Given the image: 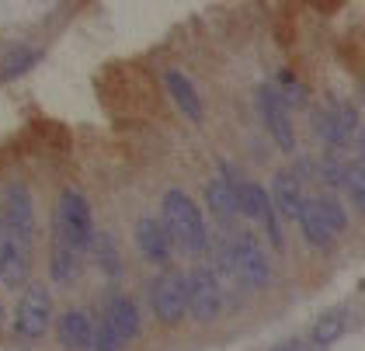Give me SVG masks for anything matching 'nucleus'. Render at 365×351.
<instances>
[{"instance_id":"nucleus-1","label":"nucleus","mask_w":365,"mask_h":351,"mask_svg":"<svg viewBox=\"0 0 365 351\" xmlns=\"http://www.w3.org/2000/svg\"><path fill=\"white\" fill-rule=\"evenodd\" d=\"M160 223L168 230L170 243H178L185 254H202L209 247V230H205V219L202 209L195 205V198L181 188H170L164 195V205H160Z\"/></svg>"},{"instance_id":"nucleus-2","label":"nucleus","mask_w":365,"mask_h":351,"mask_svg":"<svg viewBox=\"0 0 365 351\" xmlns=\"http://www.w3.org/2000/svg\"><path fill=\"white\" fill-rule=\"evenodd\" d=\"M226 265H230V275L247 285V289H264L272 282V258L268 250L261 247V240L254 237L251 230H237L223 247Z\"/></svg>"},{"instance_id":"nucleus-3","label":"nucleus","mask_w":365,"mask_h":351,"mask_svg":"<svg viewBox=\"0 0 365 351\" xmlns=\"http://www.w3.org/2000/svg\"><path fill=\"white\" fill-rule=\"evenodd\" d=\"M56 237L63 243H70L73 250H87L91 247V240H94V216H91V205H87L84 191L66 188L59 195Z\"/></svg>"},{"instance_id":"nucleus-4","label":"nucleus","mask_w":365,"mask_h":351,"mask_svg":"<svg viewBox=\"0 0 365 351\" xmlns=\"http://www.w3.org/2000/svg\"><path fill=\"white\" fill-rule=\"evenodd\" d=\"M140 334V310L129 296H112L105 306V317L94 334V348L98 351H118Z\"/></svg>"},{"instance_id":"nucleus-5","label":"nucleus","mask_w":365,"mask_h":351,"mask_svg":"<svg viewBox=\"0 0 365 351\" xmlns=\"http://www.w3.org/2000/svg\"><path fill=\"white\" fill-rule=\"evenodd\" d=\"M53 324V292L49 285L35 282L29 285L21 299H18V310H14V334L21 341H38Z\"/></svg>"},{"instance_id":"nucleus-6","label":"nucleus","mask_w":365,"mask_h":351,"mask_svg":"<svg viewBox=\"0 0 365 351\" xmlns=\"http://www.w3.org/2000/svg\"><path fill=\"white\" fill-rule=\"evenodd\" d=\"M185 296H188V313L198 324H212L223 313V282L212 268H192L185 275Z\"/></svg>"},{"instance_id":"nucleus-7","label":"nucleus","mask_w":365,"mask_h":351,"mask_svg":"<svg viewBox=\"0 0 365 351\" xmlns=\"http://www.w3.org/2000/svg\"><path fill=\"white\" fill-rule=\"evenodd\" d=\"M150 310L160 324H178L188 313V296H185V275L181 271H164L150 282Z\"/></svg>"},{"instance_id":"nucleus-8","label":"nucleus","mask_w":365,"mask_h":351,"mask_svg":"<svg viewBox=\"0 0 365 351\" xmlns=\"http://www.w3.org/2000/svg\"><path fill=\"white\" fill-rule=\"evenodd\" d=\"M237 202H240V216L254 219L261 230H264V237L272 240V247H279L282 250V219L275 216V209H272V198H268V191L261 188L257 181H244V178H237Z\"/></svg>"},{"instance_id":"nucleus-9","label":"nucleus","mask_w":365,"mask_h":351,"mask_svg":"<svg viewBox=\"0 0 365 351\" xmlns=\"http://www.w3.org/2000/svg\"><path fill=\"white\" fill-rule=\"evenodd\" d=\"M257 115L264 122L268 136L275 139L282 153H292L296 150V129H292V115H289V105L275 87H261L257 91Z\"/></svg>"},{"instance_id":"nucleus-10","label":"nucleus","mask_w":365,"mask_h":351,"mask_svg":"<svg viewBox=\"0 0 365 351\" xmlns=\"http://www.w3.org/2000/svg\"><path fill=\"white\" fill-rule=\"evenodd\" d=\"M31 271V240L0 226V282L7 289H21Z\"/></svg>"},{"instance_id":"nucleus-11","label":"nucleus","mask_w":365,"mask_h":351,"mask_svg":"<svg viewBox=\"0 0 365 351\" xmlns=\"http://www.w3.org/2000/svg\"><path fill=\"white\" fill-rule=\"evenodd\" d=\"M0 226H7L11 233L31 240L35 237V205H31V191L25 185H11L4 195V219Z\"/></svg>"},{"instance_id":"nucleus-12","label":"nucleus","mask_w":365,"mask_h":351,"mask_svg":"<svg viewBox=\"0 0 365 351\" xmlns=\"http://www.w3.org/2000/svg\"><path fill=\"white\" fill-rule=\"evenodd\" d=\"M164 87H168L170 101L185 111V118H188V122H195V126L205 122V101H202L198 87L188 81L181 70H168V73H164Z\"/></svg>"},{"instance_id":"nucleus-13","label":"nucleus","mask_w":365,"mask_h":351,"mask_svg":"<svg viewBox=\"0 0 365 351\" xmlns=\"http://www.w3.org/2000/svg\"><path fill=\"white\" fill-rule=\"evenodd\" d=\"M136 247H140V254L150 261V265H168L174 243H170L168 230H164L160 219L143 216L140 223H136Z\"/></svg>"},{"instance_id":"nucleus-14","label":"nucleus","mask_w":365,"mask_h":351,"mask_svg":"<svg viewBox=\"0 0 365 351\" xmlns=\"http://www.w3.org/2000/svg\"><path fill=\"white\" fill-rule=\"evenodd\" d=\"M59 345H66L70 351H87L94 348V334H98V324L91 320V313L84 310H66L56 324Z\"/></svg>"},{"instance_id":"nucleus-15","label":"nucleus","mask_w":365,"mask_h":351,"mask_svg":"<svg viewBox=\"0 0 365 351\" xmlns=\"http://www.w3.org/2000/svg\"><path fill=\"white\" fill-rule=\"evenodd\" d=\"M355 126H359V115L351 105H334V108H327L320 115V122H317V129L320 136L327 139V146L331 150H341V146H348V139L355 136Z\"/></svg>"},{"instance_id":"nucleus-16","label":"nucleus","mask_w":365,"mask_h":351,"mask_svg":"<svg viewBox=\"0 0 365 351\" xmlns=\"http://www.w3.org/2000/svg\"><path fill=\"white\" fill-rule=\"evenodd\" d=\"M205 205L220 223H233L240 219V202H237V174L233 178H212L205 185Z\"/></svg>"},{"instance_id":"nucleus-17","label":"nucleus","mask_w":365,"mask_h":351,"mask_svg":"<svg viewBox=\"0 0 365 351\" xmlns=\"http://www.w3.org/2000/svg\"><path fill=\"white\" fill-rule=\"evenodd\" d=\"M268 198H272V209H275L279 219H296L299 209H303V202H307V198H303V188H299V178L289 174V171H279V174H275Z\"/></svg>"},{"instance_id":"nucleus-18","label":"nucleus","mask_w":365,"mask_h":351,"mask_svg":"<svg viewBox=\"0 0 365 351\" xmlns=\"http://www.w3.org/2000/svg\"><path fill=\"white\" fill-rule=\"evenodd\" d=\"M296 223H299L303 240H307L309 247H317V250H331V247H334V240H337L334 230L320 219V213H317V205H313V202H303V209H299Z\"/></svg>"},{"instance_id":"nucleus-19","label":"nucleus","mask_w":365,"mask_h":351,"mask_svg":"<svg viewBox=\"0 0 365 351\" xmlns=\"http://www.w3.org/2000/svg\"><path fill=\"white\" fill-rule=\"evenodd\" d=\"M348 330V310L344 306H334V310H327V313H320L313 327H309V341L317 345V348H331L334 341H341V334Z\"/></svg>"},{"instance_id":"nucleus-20","label":"nucleus","mask_w":365,"mask_h":351,"mask_svg":"<svg viewBox=\"0 0 365 351\" xmlns=\"http://www.w3.org/2000/svg\"><path fill=\"white\" fill-rule=\"evenodd\" d=\"M49 271H53V282H59V285L73 282V278H77V271H81V250H73L70 243H63V240L56 237V240H53V258H49Z\"/></svg>"},{"instance_id":"nucleus-21","label":"nucleus","mask_w":365,"mask_h":351,"mask_svg":"<svg viewBox=\"0 0 365 351\" xmlns=\"http://www.w3.org/2000/svg\"><path fill=\"white\" fill-rule=\"evenodd\" d=\"M91 250H94V258H98V268L105 271V275H122V254H118V247L108 233H94V240H91Z\"/></svg>"},{"instance_id":"nucleus-22","label":"nucleus","mask_w":365,"mask_h":351,"mask_svg":"<svg viewBox=\"0 0 365 351\" xmlns=\"http://www.w3.org/2000/svg\"><path fill=\"white\" fill-rule=\"evenodd\" d=\"M35 63H38V53H35V49H29V46L11 49V53L0 59V81H14V77L29 73Z\"/></svg>"},{"instance_id":"nucleus-23","label":"nucleus","mask_w":365,"mask_h":351,"mask_svg":"<svg viewBox=\"0 0 365 351\" xmlns=\"http://www.w3.org/2000/svg\"><path fill=\"white\" fill-rule=\"evenodd\" d=\"M313 205H317V213L320 219L334 230V237H341L344 230H348V213H344V205L337 202L334 195H324V198H313Z\"/></svg>"},{"instance_id":"nucleus-24","label":"nucleus","mask_w":365,"mask_h":351,"mask_svg":"<svg viewBox=\"0 0 365 351\" xmlns=\"http://www.w3.org/2000/svg\"><path fill=\"white\" fill-rule=\"evenodd\" d=\"M344 188H348V198L365 213V161L348 163V171H344Z\"/></svg>"},{"instance_id":"nucleus-25","label":"nucleus","mask_w":365,"mask_h":351,"mask_svg":"<svg viewBox=\"0 0 365 351\" xmlns=\"http://www.w3.org/2000/svg\"><path fill=\"white\" fill-rule=\"evenodd\" d=\"M279 83H282V91H285V98H289L292 105H303V101H307V98H303V87H299V83L292 81L289 73H282Z\"/></svg>"},{"instance_id":"nucleus-26","label":"nucleus","mask_w":365,"mask_h":351,"mask_svg":"<svg viewBox=\"0 0 365 351\" xmlns=\"http://www.w3.org/2000/svg\"><path fill=\"white\" fill-rule=\"evenodd\" d=\"M313 4H317V7L324 11V14H331V11H337V7H341L344 0H313Z\"/></svg>"},{"instance_id":"nucleus-27","label":"nucleus","mask_w":365,"mask_h":351,"mask_svg":"<svg viewBox=\"0 0 365 351\" xmlns=\"http://www.w3.org/2000/svg\"><path fill=\"white\" fill-rule=\"evenodd\" d=\"M272 351H303V345H299V341L292 337V341H282V345H275Z\"/></svg>"},{"instance_id":"nucleus-28","label":"nucleus","mask_w":365,"mask_h":351,"mask_svg":"<svg viewBox=\"0 0 365 351\" xmlns=\"http://www.w3.org/2000/svg\"><path fill=\"white\" fill-rule=\"evenodd\" d=\"M362 161H365V129H362Z\"/></svg>"},{"instance_id":"nucleus-29","label":"nucleus","mask_w":365,"mask_h":351,"mask_svg":"<svg viewBox=\"0 0 365 351\" xmlns=\"http://www.w3.org/2000/svg\"><path fill=\"white\" fill-rule=\"evenodd\" d=\"M0 327H4V306H0Z\"/></svg>"}]
</instances>
